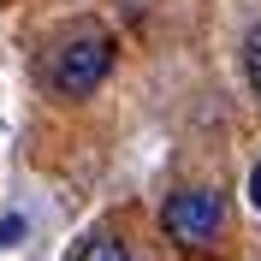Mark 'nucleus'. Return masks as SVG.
<instances>
[{"mask_svg":"<svg viewBox=\"0 0 261 261\" xmlns=\"http://www.w3.org/2000/svg\"><path fill=\"white\" fill-rule=\"evenodd\" d=\"M107 71H113V36H71V42H60L48 60V89L65 101H83V95H95L101 83H107Z\"/></svg>","mask_w":261,"mask_h":261,"instance_id":"nucleus-1","label":"nucleus"},{"mask_svg":"<svg viewBox=\"0 0 261 261\" xmlns=\"http://www.w3.org/2000/svg\"><path fill=\"white\" fill-rule=\"evenodd\" d=\"M161 226H166V238H172V244L202 249V244H214V238H220V226H226V196L208 190V184H190V190L166 196Z\"/></svg>","mask_w":261,"mask_h":261,"instance_id":"nucleus-2","label":"nucleus"},{"mask_svg":"<svg viewBox=\"0 0 261 261\" xmlns=\"http://www.w3.org/2000/svg\"><path fill=\"white\" fill-rule=\"evenodd\" d=\"M71 261H130L125 238H107V231H95V238H83V249Z\"/></svg>","mask_w":261,"mask_h":261,"instance_id":"nucleus-3","label":"nucleus"},{"mask_svg":"<svg viewBox=\"0 0 261 261\" xmlns=\"http://www.w3.org/2000/svg\"><path fill=\"white\" fill-rule=\"evenodd\" d=\"M244 71H249V89L261 95V24L244 36Z\"/></svg>","mask_w":261,"mask_h":261,"instance_id":"nucleus-4","label":"nucleus"},{"mask_svg":"<svg viewBox=\"0 0 261 261\" xmlns=\"http://www.w3.org/2000/svg\"><path fill=\"white\" fill-rule=\"evenodd\" d=\"M18 231H24V220H18V214H6V220H0V249H12Z\"/></svg>","mask_w":261,"mask_h":261,"instance_id":"nucleus-5","label":"nucleus"},{"mask_svg":"<svg viewBox=\"0 0 261 261\" xmlns=\"http://www.w3.org/2000/svg\"><path fill=\"white\" fill-rule=\"evenodd\" d=\"M249 208H255V214H261V161H255V166H249Z\"/></svg>","mask_w":261,"mask_h":261,"instance_id":"nucleus-6","label":"nucleus"}]
</instances>
